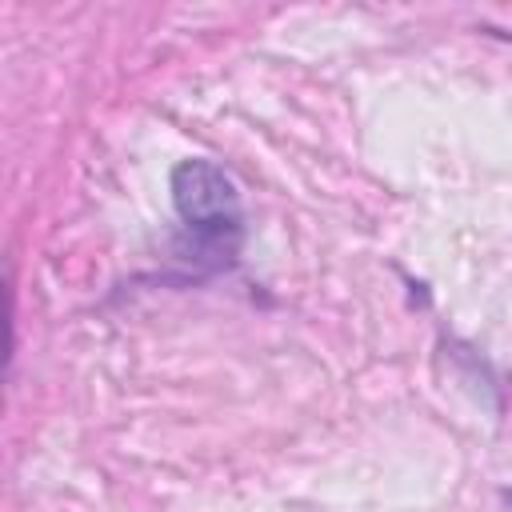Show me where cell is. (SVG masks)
Returning a JSON list of instances; mask_svg holds the SVG:
<instances>
[{"instance_id":"1","label":"cell","mask_w":512,"mask_h":512,"mask_svg":"<svg viewBox=\"0 0 512 512\" xmlns=\"http://www.w3.org/2000/svg\"><path fill=\"white\" fill-rule=\"evenodd\" d=\"M172 204L188 232V256L204 268H232L244 240L232 176L212 160H180L172 168Z\"/></svg>"},{"instance_id":"2","label":"cell","mask_w":512,"mask_h":512,"mask_svg":"<svg viewBox=\"0 0 512 512\" xmlns=\"http://www.w3.org/2000/svg\"><path fill=\"white\" fill-rule=\"evenodd\" d=\"M504 504H508V508H512V488H508V492H504Z\"/></svg>"}]
</instances>
